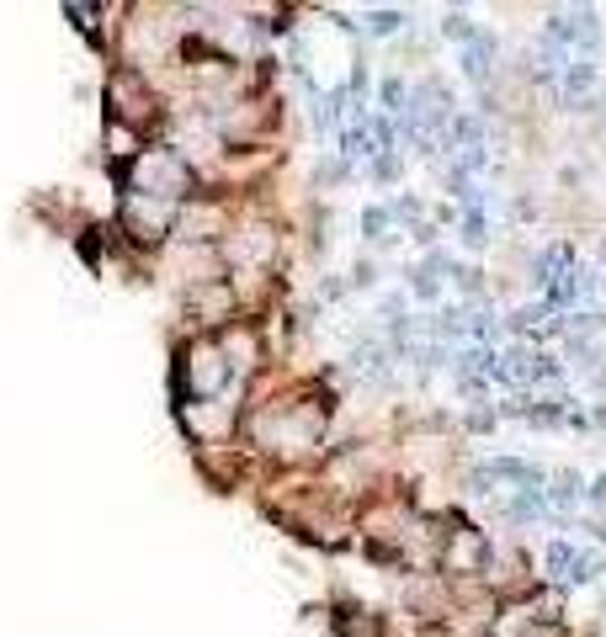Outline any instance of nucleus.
<instances>
[{"label":"nucleus","instance_id":"13","mask_svg":"<svg viewBox=\"0 0 606 637\" xmlns=\"http://www.w3.org/2000/svg\"><path fill=\"white\" fill-rule=\"evenodd\" d=\"M394 170H400V159H394V155H383V159H378V165H372V176H378V181H389Z\"/></svg>","mask_w":606,"mask_h":637},{"label":"nucleus","instance_id":"7","mask_svg":"<svg viewBox=\"0 0 606 637\" xmlns=\"http://www.w3.org/2000/svg\"><path fill=\"white\" fill-rule=\"evenodd\" d=\"M463 239H468V244H474V250H479V244H485V213H479V207H468V218H463Z\"/></svg>","mask_w":606,"mask_h":637},{"label":"nucleus","instance_id":"12","mask_svg":"<svg viewBox=\"0 0 606 637\" xmlns=\"http://www.w3.org/2000/svg\"><path fill=\"white\" fill-rule=\"evenodd\" d=\"M383 101H389L394 112H404V85L400 80H389V85H383Z\"/></svg>","mask_w":606,"mask_h":637},{"label":"nucleus","instance_id":"5","mask_svg":"<svg viewBox=\"0 0 606 637\" xmlns=\"http://www.w3.org/2000/svg\"><path fill=\"white\" fill-rule=\"evenodd\" d=\"M357 366H363V372H372V377H383V372H389V357H383V346H372V340H367V346H357Z\"/></svg>","mask_w":606,"mask_h":637},{"label":"nucleus","instance_id":"3","mask_svg":"<svg viewBox=\"0 0 606 637\" xmlns=\"http://www.w3.org/2000/svg\"><path fill=\"white\" fill-rule=\"evenodd\" d=\"M596 85V64H585V59H569L565 70V96H585Z\"/></svg>","mask_w":606,"mask_h":637},{"label":"nucleus","instance_id":"8","mask_svg":"<svg viewBox=\"0 0 606 637\" xmlns=\"http://www.w3.org/2000/svg\"><path fill=\"white\" fill-rule=\"evenodd\" d=\"M548 568H554L559 579H569V568H574V548H565V542H554V548H548Z\"/></svg>","mask_w":606,"mask_h":637},{"label":"nucleus","instance_id":"6","mask_svg":"<svg viewBox=\"0 0 606 637\" xmlns=\"http://www.w3.org/2000/svg\"><path fill=\"white\" fill-rule=\"evenodd\" d=\"M383 229H389V213H383V207H367L363 213V235L367 239H394V235H383Z\"/></svg>","mask_w":606,"mask_h":637},{"label":"nucleus","instance_id":"15","mask_svg":"<svg viewBox=\"0 0 606 637\" xmlns=\"http://www.w3.org/2000/svg\"><path fill=\"white\" fill-rule=\"evenodd\" d=\"M591 500H596V505H606V473L591 483Z\"/></svg>","mask_w":606,"mask_h":637},{"label":"nucleus","instance_id":"1","mask_svg":"<svg viewBox=\"0 0 606 637\" xmlns=\"http://www.w3.org/2000/svg\"><path fill=\"white\" fill-rule=\"evenodd\" d=\"M489 59H495V38H489V33H479V38L463 48V75L474 80V85H485V80H489Z\"/></svg>","mask_w":606,"mask_h":637},{"label":"nucleus","instance_id":"9","mask_svg":"<svg viewBox=\"0 0 606 637\" xmlns=\"http://www.w3.org/2000/svg\"><path fill=\"white\" fill-rule=\"evenodd\" d=\"M409 287H415V298H426V303H431V298L442 292V287H437V277H431L426 266H420V272H409Z\"/></svg>","mask_w":606,"mask_h":637},{"label":"nucleus","instance_id":"10","mask_svg":"<svg viewBox=\"0 0 606 637\" xmlns=\"http://www.w3.org/2000/svg\"><path fill=\"white\" fill-rule=\"evenodd\" d=\"M404 16L400 11H372V16H367V27H372V33H378V38H383V33H394V27H400Z\"/></svg>","mask_w":606,"mask_h":637},{"label":"nucleus","instance_id":"14","mask_svg":"<svg viewBox=\"0 0 606 637\" xmlns=\"http://www.w3.org/2000/svg\"><path fill=\"white\" fill-rule=\"evenodd\" d=\"M352 281H357V287H372V266H367V261H363V266L352 272Z\"/></svg>","mask_w":606,"mask_h":637},{"label":"nucleus","instance_id":"4","mask_svg":"<svg viewBox=\"0 0 606 637\" xmlns=\"http://www.w3.org/2000/svg\"><path fill=\"white\" fill-rule=\"evenodd\" d=\"M442 33H447L452 43H463V48H468V43L479 38V27H474V22H468L463 11H447V16H442Z\"/></svg>","mask_w":606,"mask_h":637},{"label":"nucleus","instance_id":"11","mask_svg":"<svg viewBox=\"0 0 606 637\" xmlns=\"http://www.w3.org/2000/svg\"><path fill=\"white\" fill-rule=\"evenodd\" d=\"M574 494H580V478H574V473H559V489H554V500H559V505H569Z\"/></svg>","mask_w":606,"mask_h":637},{"label":"nucleus","instance_id":"2","mask_svg":"<svg viewBox=\"0 0 606 637\" xmlns=\"http://www.w3.org/2000/svg\"><path fill=\"white\" fill-rule=\"evenodd\" d=\"M341 155L346 159L378 155V144H372V128H367V122H357V128H346V133H341Z\"/></svg>","mask_w":606,"mask_h":637}]
</instances>
